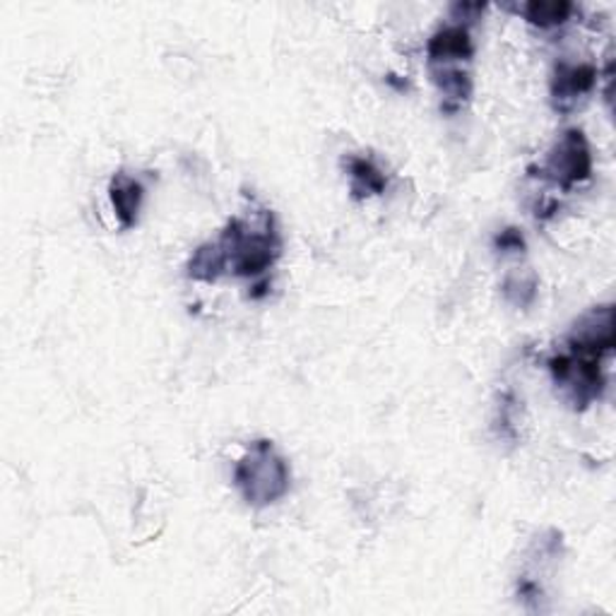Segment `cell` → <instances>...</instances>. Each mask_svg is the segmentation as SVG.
Segmentation results:
<instances>
[{
  "mask_svg": "<svg viewBox=\"0 0 616 616\" xmlns=\"http://www.w3.org/2000/svg\"><path fill=\"white\" fill-rule=\"evenodd\" d=\"M504 296L513 306H530L537 296V278L535 275H511L504 282Z\"/></svg>",
  "mask_w": 616,
  "mask_h": 616,
  "instance_id": "obj_13",
  "label": "cell"
},
{
  "mask_svg": "<svg viewBox=\"0 0 616 616\" xmlns=\"http://www.w3.org/2000/svg\"><path fill=\"white\" fill-rule=\"evenodd\" d=\"M426 54H429L432 68H446L456 66L460 60H470L474 56V44L468 27H444L438 30L429 44H426Z\"/></svg>",
  "mask_w": 616,
  "mask_h": 616,
  "instance_id": "obj_7",
  "label": "cell"
},
{
  "mask_svg": "<svg viewBox=\"0 0 616 616\" xmlns=\"http://www.w3.org/2000/svg\"><path fill=\"white\" fill-rule=\"evenodd\" d=\"M109 198L113 212L121 222L123 229H131V226L137 224V217H141L143 210V200H145V188L143 183L133 179L131 173H116L109 183Z\"/></svg>",
  "mask_w": 616,
  "mask_h": 616,
  "instance_id": "obj_8",
  "label": "cell"
},
{
  "mask_svg": "<svg viewBox=\"0 0 616 616\" xmlns=\"http://www.w3.org/2000/svg\"><path fill=\"white\" fill-rule=\"evenodd\" d=\"M549 373L573 410H585L605 391V373L600 369V359L593 357L575 355V351L551 357Z\"/></svg>",
  "mask_w": 616,
  "mask_h": 616,
  "instance_id": "obj_3",
  "label": "cell"
},
{
  "mask_svg": "<svg viewBox=\"0 0 616 616\" xmlns=\"http://www.w3.org/2000/svg\"><path fill=\"white\" fill-rule=\"evenodd\" d=\"M614 306L602 304L583 313L569 333V347L575 355L602 359L614 351Z\"/></svg>",
  "mask_w": 616,
  "mask_h": 616,
  "instance_id": "obj_5",
  "label": "cell"
},
{
  "mask_svg": "<svg viewBox=\"0 0 616 616\" xmlns=\"http://www.w3.org/2000/svg\"><path fill=\"white\" fill-rule=\"evenodd\" d=\"M347 171H349L351 195H355L357 200L385 193V186H388L385 173L379 167H376L371 159L349 157L347 159Z\"/></svg>",
  "mask_w": 616,
  "mask_h": 616,
  "instance_id": "obj_9",
  "label": "cell"
},
{
  "mask_svg": "<svg viewBox=\"0 0 616 616\" xmlns=\"http://www.w3.org/2000/svg\"><path fill=\"white\" fill-rule=\"evenodd\" d=\"M217 246L224 256L226 272L236 278H258L282 256V238L268 210L260 224H248V220L242 217L232 220L217 238Z\"/></svg>",
  "mask_w": 616,
  "mask_h": 616,
  "instance_id": "obj_1",
  "label": "cell"
},
{
  "mask_svg": "<svg viewBox=\"0 0 616 616\" xmlns=\"http://www.w3.org/2000/svg\"><path fill=\"white\" fill-rule=\"evenodd\" d=\"M600 70L593 63H557L551 75V102L557 111H571L578 99L595 90Z\"/></svg>",
  "mask_w": 616,
  "mask_h": 616,
  "instance_id": "obj_6",
  "label": "cell"
},
{
  "mask_svg": "<svg viewBox=\"0 0 616 616\" xmlns=\"http://www.w3.org/2000/svg\"><path fill=\"white\" fill-rule=\"evenodd\" d=\"M432 75L436 87L446 97V111H456L464 102H470L472 97L470 72H464L458 66H446V68H432Z\"/></svg>",
  "mask_w": 616,
  "mask_h": 616,
  "instance_id": "obj_10",
  "label": "cell"
},
{
  "mask_svg": "<svg viewBox=\"0 0 616 616\" xmlns=\"http://www.w3.org/2000/svg\"><path fill=\"white\" fill-rule=\"evenodd\" d=\"M234 484L248 506L266 508L287 496L292 486V470L272 441L260 438L250 444L246 456L236 462Z\"/></svg>",
  "mask_w": 616,
  "mask_h": 616,
  "instance_id": "obj_2",
  "label": "cell"
},
{
  "mask_svg": "<svg viewBox=\"0 0 616 616\" xmlns=\"http://www.w3.org/2000/svg\"><path fill=\"white\" fill-rule=\"evenodd\" d=\"M542 173L549 181L561 186L563 191H571L573 186L593 176V153H590L587 137L581 128H569L557 137L547 155Z\"/></svg>",
  "mask_w": 616,
  "mask_h": 616,
  "instance_id": "obj_4",
  "label": "cell"
},
{
  "mask_svg": "<svg viewBox=\"0 0 616 616\" xmlns=\"http://www.w3.org/2000/svg\"><path fill=\"white\" fill-rule=\"evenodd\" d=\"M224 272H226V262L217 242L200 246L191 256V260H188V278L191 280L217 282Z\"/></svg>",
  "mask_w": 616,
  "mask_h": 616,
  "instance_id": "obj_12",
  "label": "cell"
},
{
  "mask_svg": "<svg viewBox=\"0 0 616 616\" xmlns=\"http://www.w3.org/2000/svg\"><path fill=\"white\" fill-rule=\"evenodd\" d=\"M573 10V3H565V0H533L523 8V15L533 27L555 30L571 20Z\"/></svg>",
  "mask_w": 616,
  "mask_h": 616,
  "instance_id": "obj_11",
  "label": "cell"
},
{
  "mask_svg": "<svg viewBox=\"0 0 616 616\" xmlns=\"http://www.w3.org/2000/svg\"><path fill=\"white\" fill-rule=\"evenodd\" d=\"M496 246L506 254H518V250H525V238L518 229H506L496 236Z\"/></svg>",
  "mask_w": 616,
  "mask_h": 616,
  "instance_id": "obj_14",
  "label": "cell"
}]
</instances>
